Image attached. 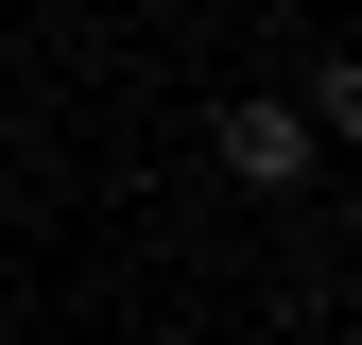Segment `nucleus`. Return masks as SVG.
<instances>
[{
  "mask_svg": "<svg viewBox=\"0 0 362 345\" xmlns=\"http://www.w3.org/2000/svg\"><path fill=\"white\" fill-rule=\"evenodd\" d=\"M310 139H345V156H362V52H328V69H310Z\"/></svg>",
  "mask_w": 362,
  "mask_h": 345,
  "instance_id": "f03ea898",
  "label": "nucleus"
},
{
  "mask_svg": "<svg viewBox=\"0 0 362 345\" xmlns=\"http://www.w3.org/2000/svg\"><path fill=\"white\" fill-rule=\"evenodd\" d=\"M207 156H224V190H310V104H276V86H242V104L207 121Z\"/></svg>",
  "mask_w": 362,
  "mask_h": 345,
  "instance_id": "f257e3e1",
  "label": "nucleus"
}]
</instances>
